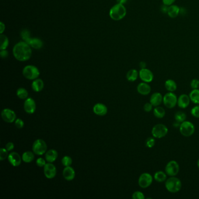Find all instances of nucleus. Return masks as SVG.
<instances>
[{
	"mask_svg": "<svg viewBox=\"0 0 199 199\" xmlns=\"http://www.w3.org/2000/svg\"><path fill=\"white\" fill-rule=\"evenodd\" d=\"M44 168V174L46 178L53 179L56 176L57 174V169L56 166H54L52 163L48 162L47 163L45 166L43 167Z\"/></svg>",
	"mask_w": 199,
	"mask_h": 199,
	"instance_id": "nucleus-13",
	"label": "nucleus"
},
{
	"mask_svg": "<svg viewBox=\"0 0 199 199\" xmlns=\"http://www.w3.org/2000/svg\"><path fill=\"white\" fill-rule=\"evenodd\" d=\"M139 77L141 79V81H143V82L149 83L153 81L154 76L153 73L151 71L145 68L140 70Z\"/></svg>",
	"mask_w": 199,
	"mask_h": 199,
	"instance_id": "nucleus-12",
	"label": "nucleus"
},
{
	"mask_svg": "<svg viewBox=\"0 0 199 199\" xmlns=\"http://www.w3.org/2000/svg\"><path fill=\"white\" fill-rule=\"evenodd\" d=\"M13 56L19 62H26L31 58L32 47L24 41L17 43L13 49Z\"/></svg>",
	"mask_w": 199,
	"mask_h": 199,
	"instance_id": "nucleus-1",
	"label": "nucleus"
},
{
	"mask_svg": "<svg viewBox=\"0 0 199 199\" xmlns=\"http://www.w3.org/2000/svg\"><path fill=\"white\" fill-rule=\"evenodd\" d=\"M149 102L153 105L154 107L159 106L163 102V96L159 92H154L151 96Z\"/></svg>",
	"mask_w": 199,
	"mask_h": 199,
	"instance_id": "nucleus-20",
	"label": "nucleus"
},
{
	"mask_svg": "<svg viewBox=\"0 0 199 199\" xmlns=\"http://www.w3.org/2000/svg\"><path fill=\"white\" fill-rule=\"evenodd\" d=\"M168 8V6L163 4V5H162L161 7V12H162V13H167Z\"/></svg>",
	"mask_w": 199,
	"mask_h": 199,
	"instance_id": "nucleus-48",
	"label": "nucleus"
},
{
	"mask_svg": "<svg viewBox=\"0 0 199 199\" xmlns=\"http://www.w3.org/2000/svg\"><path fill=\"white\" fill-rule=\"evenodd\" d=\"M180 167L178 163L174 160L168 162L165 166V172L169 176H175L178 174Z\"/></svg>",
	"mask_w": 199,
	"mask_h": 199,
	"instance_id": "nucleus-9",
	"label": "nucleus"
},
{
	"mask_svg": "<svg viewBox=\"0 0 199 199\" xmlns=\"http://www.w3.org/2000/svg\"><path fill=\"white\" fill-rule=\"evenodd\" d=\"M139 66H140L141 69L145 68L146 66H147V64H146V62H141L139 64Z\"/></svg>",
	"mask_w": 199,
	"mask_h": 199,
	"instance_id": "nucleus-49",
	"label": "nucleus"
},
{
	"mask_svg": "<svg viewBox=\"0 0 199 199\" xmlns=\"http://www.w3.org/2000/svg\"><path fill=\"white\" fill-rule=\"evenodd\" d=\"M189 97L191 100L195 104H199V89H193L189 94Z\"/></svg>",
	"mask_w": 199,
	"mask_h": 199,
	"instance_id": "nucleus-30",
	"label": "nucleus"
},
{
	"mask_svg": "<svg viewBox=\"0 0 199 199\" xmlns=\"http://www.w3.org/2000/svg\"><path fill=\"white\" fill-rule=\"evenodd\" d=\"M191 87L193 89H199V80L197 79H193L191 81Z\"/></svg>",
	"mask_w": 199,
	"mask_h": 199,
	"instance_id": "nucleus-42",
	"label": "nucleus"
},
{
	"mask_svg": "<svg viewBox=\"0 0 199 199\" xmlns=\"http://www.w3.org/2000/svg\"><path fill=\"white\" fill-rule=\"evenodd\" d=\"M151 133L154 138H161L166 136V134L168 133V129L165 125L157 124L153 127Z\"/></svg>",
	"mask_w": 199,
	"mask_h": 199,
	"instance_id": "nucleus-7",
	"label": "nucleus"
},
{
	"mask_svg": "<svg viewBox=\"0 0 199 199\" xmlns=\"http://www.w3.org/2000/svg\"><path fill=\"white\" fill-rule=\"evenodd\" d=\"M24 108L26 113L33 114L36 109V104L35 100L31 98H28L24 104Z\"/></svg>",
	"mask_w": 199,
	"mask_h": 199,
	"instance_id": "nucleus-14",
	"label": "nucleus"
},
{
	"mask_svg": "<svg viewBox=\"0 0 199 199\" xmlns=\"http://www.w3.org/2000/svg\"><path fill=\"white\" fill-rule=\"evenodd\" d=\"M153 178L158 182H165L167 179V174L166 172L159 170L155 173L153 175Z\"/></svg>",
	"mask_w": 199,
	"mask_h": 199,
	"instance_id": "nucleus-26",
	"label": "nucleus"
},
{
	"mask_svg": "<svg viewBox=\"0 0 199 199\" xmlns=\"http://www.w3.org/2000/svg\"><path fill=\"white\" fill-rule=\"evenodd\" d=\"M22 159L25 163H30L35 159V153L32 151H25L22 155Z\"/></svg>",
	"mask_w": 199,
	"mask_h": 199,
	"instance_id": "nucleus-28",
	"label": "nucleus"
},
{
	"mask_svg": "<svg viewBox=\"0 0 199 199\" xmlns=\"http://www.w3.org/2000/svg\"><path fill=\"white\" fill-rule=\"evenodd\" d=\"M47 149V145L46 142L42 139H37L34 141L32 145V150L35 154L42 155L46 153Z\"/></svg>",
	"mask_w": 199,
	"mask_h": 199,
	"instance_id": "nucleus-6",
	"label": "nucleus"
},
{
	"mask_svg": "<svg viewBox=\"0 0 199 199\" xmlns=\"http://www.w3.org/2000/svg\"><path fill=\"white\" fill-rule=\"evenodd\" d=\"M197 166H198V168H199V160L197 161Z\"/></svg>",
	"mask_w": 199,
	"mask_h": 199,
	"instance_id": "nucleus-51",
	"label": "nucleus"
},
{
	"mask_svg": "<svg viewBox=\"0 0 199 199\" xmlns=\"http://www.w3.org/2000/svg\"><path fill=\"white\" fill-rule=\"evenodd\" d=\"M137 92L142 95H148L151 91V88L147 83H141L137 85Z\"/></svg>",
	"mask_w": 199,
	"mask_h": 199,
	"instance_id": "nucleus-19",
	"label": "nucleus"
},
{
	"mask_svg": "<svg viewBox=\"0 0 199 199\" xmlns=\"http://www.w3.org/2000/svg\"><path fill=\"white\" fill-rule=\"evenodd\" d=\"M8 151L5 148H1L0 149V160L4 161L8 157Z\"/></svg>",
	"mask_w": 199,
	"mask_h": 199,
	"instance_id": "nucleus-36",
	"label": "nucleus"
},
{
	"mask_svg": "<svg viewBox=\"0 0 199 199\" xmlns=\"http://www.w3.org/2000/svg\"><path fill=\"white\" fill-rule=\"evenodd\" d=\"M153 105L151 104L150 102L149 103H146V104L144 105V110L145 112H150L152 110H153Z\"/></svg>",
	"mask_w": 199,
	"mask_h": 199,
	"instance_id": "nucleus-43",
	"label": "nucleus"
},
{
	"mask_svg": "<svg viewBox=\"0 0 199 199\" xmlns=\"http://www.w3.org/2000/svg\"><path fill=\"white\" fill-rule=\"evenodd\" d=\"M58 157V153L56 150L53 149H49L45 153V159L47 162L53 163Z\"/></svg>",
	"mask_w": 199,
	"mask_h": 199,
	"instance_id": "nucleus-23",
	"label": "nucleus"
},
{
	"mask_svg": "<svg viewBox=\"0 0 199 199\" xmlns=\"http://www.w3.org/2000/svg\"><path fill=\"white\" fill-rule=\"evenodd\" d=\"M22 74L25 78L29 80H35L40 75V71L37 67L33 65H28L24 68Z\"/></svg>",
	"mask_w": 199,
	"mask_h": 199,
	"instance_id": "nucleus-4",
	"label": "nucleus"
},
{
	"mask_svg": "<svg viewBox=\"0 0 199 199\" xmlns=\"http://www.w3.org/2000/svg\"><path fill=\"white\" fill-rule=\"evenodd\" d=\"M15 126L17 129H22L24 127V121L21 119H17L15 121Z\"/></svg>",
	"mask_w": 199,
	"mask_h": 199,
	"instance_id": "nucleus-41",
	"label": "nucleus"
},
{
	"mask_svg": "<svg viewBox=\"0 0 199 199\" xmlns=\"http://www.w3.org/2000/svg\"><path fill=\"white\" fill-rule=\"evenodd\" d=\"M5 30V25L3 22H0V34H3Z\"/></svg>",
	"mask_w": 199,
	"mask_h": 199,
	"instance_id": "nucleus-47",
	"label": "nucleus"
},
{
	"mask_svg": "<svg viewBox=\"0 0 199 199\" xmlns=\"http://www.w3.org/2000/svg\"><path fill=\"white\" fill-rule=\"evenodd\" d=\"M14 147H15V145L13 143L9 142L5 145V148L7 149L8 151H12L14 148Z\"/></svg>",
	"mask_w": 199,
	"mask_h": 199,
	"instance_id": "nucleus-44",
	"label": "nucleus"
},
{
	"mask_svg": "<svg viewBox=\"0 0 199 199\" xmlns=\"http://www.w3.org/2000/svg\"><path fill=\"white\" fill-rule=\"evenodd\" d=\"M191 115L196 118H199V104L191 109Z\"/></svg>",
	"mask_w": 199,
	"mask_h": 199,
	"instance_id": "nucleus-39",
	"label": "nucleus"
},
{
	"mask_svg": "<svg viewBox=\"0 0 199 199\" xmlns=\"http://www.w3.org/2000/svg\"><path fill=\"white\" fill-rule=\"evenodd\" d=\"M62 175L64 178L67 181H71L75 178V172L71 166H65L62 171Z\"/></svg>",
	"mask_w": 199,
	"mask_h": 199,
	"instance_id": "nucleus-17",
	"label": "nucleus"
},
{
	"mask_svg": "<svg viewBox=\"0 0 199 199\" xmlns=\"http://www.w3.org/2000/svg\"><path fill=\"white\" fill-rule=\"evenodd\" d=\"M180 8L176 5H171L168 6L167 14L171 18H175L178 16L180 13Z\"/></svg>",
	"mask_w": 199,
	"mask_h": 199,
	"instance_id": "nucleus-22",
	"label": "nucleus"
},
{
	"mask_svg": "<svg viewBox=\"0 0 199 199\" xmlns=\"http://www.w3.org/2000/svg\"><path fill=\"white\" fill-rule=\"evenodd\" d=\"M179 131L183 136L190 137L195 133V125L191 121H185L180 125Z\"/></svg>",
	"mask_w": 199,
	"mask_h": 199,
	"instance_id": "nucleus-5",
	"label": "nucleus"
},
{
	"mask_svg": "<svg viewBox=\"0 0 199 199\" xmlns=\"http://www.w3.org/2000/svg\"><path fill=\"white\" fill-rule=\"evenodd\" d=\"M93 112L98 116H105L108 113V108L105 105L98 103L94 105L93 108Z\"/></svg>",
	"mask_w": 199,
	"mask_h": 199,
	"instance_id": "nucleus-16",
	"label": "nucleus"
},
{
	"mask_svg": "<svg viewBox=\"0 0 199 199\" xmlns=\"http://www.w3.org/2000/svg\"><path fill=\"white\" fill-rule=\"evenodd\" d=\"M127 14L125 5L117 3L113 5L109 11V16L113 21H119L123 19Z\"/></svg>",
	"mask_w": 199,
	"mask_h": 199,
	"instance_id": "nucleus-2",
	"label": "nucleus"
},
{
	"mask_svg": "<svg viewBox=\"0 0 199 199\" xmlns=\"http://www.w3.org/2000/svg\"><path fill=\"white\" fill-rule=\"evenodd\" d=\"M178 102V98L172 92H169L166 93L163 96V103L166 108L172 109L175 108Z\"/></svg>",
	"mask_w": 199,
	"mask_h": 199,
	"instance_id": "nucleus-8",
	"label": "nucleus"
},
{
	"mask_svg": "<svg viewBox=\"0 0 199 199\" xmlns=\"http://www.w3.org/2000/svg\"><path fill=\"white\" fill-rule=\"evenodd\" d=\"M1 117L3 121L8 123L15 122V121L17 119V115L15 112L8 108H5L2 110Z\"/></svg>",
	"mask_w": 199,
	"mask_h": 199,
	"instance_id": "nucleus-11",
	"label": "nucleus"
},
{
	"mask_svg": "<svg viewBox=\"0 0 199 199\" xmlns=\"http://www.w3.org/2000/svg\"><path fill=\"white\" fill-rule=\"evenodd\" d=\"M0 50H5L9 46V39L7 36L3 34L0 35Z\"/></svg>",
	"mask_w": 199,
	"mask_h": 199,
	"instance_id": "nucleus-31",
	"label": "nucleus"
},
{
	"mask_svg": "<svg viewBox=\"0 0 199 199\" xmlns=\"http://www.w3.org/2000/svg\"><path fill=\"white\" fill-rule=\"evenodd\" d=\"M186 115L185 113L182 111H178L175 114V119L180 123H182L186 119Z\"/></svg>",
	"mask_w": 199,
	"mask_h": 199,
	"instance_id": "nucleus-33",
	"label": "nucleus"
},
{
	"mask_svg": "<svg viewBox=\"0 0 199 199\" xmlns=\"http://www.w3.org/2000/svg\"><path fill=\"white\" fill-rule=\"evenodd\" d=\"M46 161H46V159H45L43 158H37V159H36V165H37V166H39V167L42 168V167H44V166H45V165L47 164Z\"/></svg>",
	"mask_w": 199,
	"mask_h": 199,
	"instance_id": "nucleus-40",
	"label": "nucleus"
},
{
	"mask_svg": "<svg viewBox=\"0 0 199 199\" xmlns=\"http://www.w3.org/2000/svg\"><path fill=\"white\" fill-rule=\"evenodd\" d=\"M62 165L64 166H71L73 163V159L72 158L68 155H66L63 157L62 159Z\"/></svg>",
	"mask_w": 199,
	"mask_h": 199,
	"instance_id": "nucleus-35",
	"label": "nucleus"
},
{
	"mask_svg": "<svg viewBox=\"0 0 199 199\" xmlns=\"http://www.w3.org/2000/svg\"><path fill=\"white\" fill-rule=\"evenodd\" d=\"M132 198L133 199H145V196L143 192L140 191H136L133 193Z\"/></svg>",
	"mask_w": 199,
	"mask_h": 199,
	"instance_id": "nucleus-38",
	"label": "nucleus"
},
{
	"mask_svg": "<svg viewBox=\"0 0 199 199\" xmlns=\"http://www.w3.org/2000/svg\"><path fill=\"white\" fill-rule=\"evenodd\" d=\"M153 178L152 175L149 173L145 172L140 176L138 180V183L140 187L143 189H145L150 186L153 183Z\"/></svg>",
	"mask_w": 199,
	"mask_h": 199,
	"instance_id": "nucleus-10",
	"label": "nucleus"
},
{
	"mask_svg": "<svg viewBox=\"0 0 199 199\" xmlns=\"http://www.w3.org/2000/svg\"><path fill=\"white\" fill-rule=\"evenodd\" d=\"M191 99L189 96L186 94H182L178 98L177 104L179 107L181 109H186L187 108L191 102Z\"/></svg>",
	"mask_w": 199,
	"mask_h": 199,
	"instance_id": "nucleus-18",
	"label": "nucleus"
},
{
	"mask_svg": "<svg viewBox=\"0 0 199 199\" xmlns=\"http://www.w3.org/2000/svg\"><path fill=\"white\" fill-rule=\"evenodd\" d=\"M166 190L170 193H175L180 191L182 188V182L179 179L175 176H170L165 181Z\"/></svg>",
	"mask_w": 199,
	"mask_h": 199,
	"instance_id": "nucleus-3",
	"label": "nucleus"
},
{
	"mask_svg": "<svg viewBox=\"0 0 199 199\" xmlns=\"http://www.w3.org/2000/svg\"><path fill=\"white\" fill-rule=\"evenodd\" d=\"M8 160L11 165L17 167L21 165L22 159V157L17 152H12L9 154Z\"/></svg>",
	"mask_w": 199,
	"mask_h": 199,
	"instance_id": "nucleus-15",
	"label": "nucleus"
},
{
	"mask_svg": "<svg viewBox=\"0 0 199 199\" xmlns=\"http://www.w3.org/2000/svg\"><path fill=\"white\" fill-rule=\"evenodd\" d=\"M153 115L155 117L158 119H162L164 117L166 114L165 110L161 106H157L155 107L153 110Z\"/></svg>",
	"mask_w": 199,
	"mask_h": 199,
	"instance_id": "nucleus-29",
	"label": "nucleus"
},
{
	"mask_svg": "<svg viewBox=\"0 0 199 199\" xmlns=\"http://www.w3.org/2000/svg\"><path fill=\"white\" fill-rule=\"evenodd\" d=\"M45 86L44 82L42 79L37 78L33 80L31 87L33 91L36 92L42 91Z\"/></svg>",
	"mask_w": 199,
	"mask_h": 199,
	"instance_id": "nucleus-24",
	"label": "nucleus"
},
{
	"mask_svg": "<svg viewBox=\"0 0 199 199\" xmlns=\"http://www.w3.org/2000/svg\"><path fill=\"white\" fill-rule=\"evenodd\" d=\"M17 95L21 100H26L28 98V92L24 88H19L17 89Z\"/></svg>",
	"mask_w": 199,
	"mask_h": 199,
	"instance_id": "nucleus-32",
	"label": "nucleus"
},
{
	"mask_svg": "<svg viewBox=\"0 0 199 199\" xmlns=\"http://www.w3.org/2000/svg\"><path fill=\"white\" fill-rule=\"evenodd\" d=\"M176 0H162L163 4L167 6H170L171 5L174 4Z\"/></svg>",
	"mask_w": 199,
	"mask_h": 199,
	"instance_id": "nucleus-46",
	"label": "nucleus"
},
{
	"mask_svg": "<svg viewBox=\"0 0 199 199\" xmlns=\"http://www.w3.org/2000/svg\"><path fill=\"white\" fill-rule=\"evenodd\" d=\"M127 0H117V2L118 4L124 5L127 3Z\"/></svg>",
	"mask_w": 199,
	"mask_h": 199,
	"instance_id": "nucleus-50",
	"label": "nucleus"
},
{
	"mask_svg": "<svg viewBox=\"0 0 199 199\" xmlns=\"http://www.w3.org/2000/svg\"><path fill=\"white\" fill-rule=\"evenodd\" d=\"M8 51L7 50V49H5V50H1L0 55H1V57L2 58H7L8 56Z\"/></svg>",
	"mask_w": 199,
	"mask_h": 199,
	"instance_id": "nucleus-45",
	"label": "nucleus"
},
{
	"mask_svg": "<svg viewBox=\"0 0 199 199\" xmlns=\"http://www.w3.org/2000/svg\"><path fill=\"white\" fill-rule=\"evenodd\" d=\"M27 43L29 44V46H30L32 48L36 50L41 49L43 46V42H42L41 39L37 37H33V38L31 37V39L29 40V42Z\"/></svg>",
	"mask_w": 199,
	"mask_h": 199,
	"instance_id": "nucleus-21",
	"label": "nucleus"
},
{
	"mask_svg": "<svg viewBox=\"0 0 199 199\" xmlns=\"http://www.w3.org/2000/svg\"><path fill=\"white\" fill-rule=\"evenodd\" d=\"M139 76V72L136 69H131L126 74V78L130 82H134L137 80Z\"/></svg>",
	"mask_w": 199,
	"mask_h": 199,
	"instance_id": "nucleus-25",
	"label": "nucleus"
},
{
	"mask_svg": "<svg viewBox=\"0 0 199 199\" xmlns=\"http://www.w3.org/2000/svg\"><path fill=\"white\" fill-rule=\"evenodd\" d=\"M165 87L166 90L169 92L175 91L177 89V84L173 79H168L165 83Z\"/></svg>",
	"mask_w": 199,
	"mask_h": 199,
	"instance_id": "nucleus-27",
	"label": "nucleus"
},
{
	"mask_svg": "<svg viewBox=\"0 0 199 199\" xmlns=\"http://www.w3.org/2000/svg\"><path fill=\"white\" fill-rule=\"evenodd\" d=\"M155 144V140L154 137H148L145 141V146L149 148H153Z\"/></svg>",
	"mask_w": 199,
	"mask_h": 199,
	"instance_id": "nucleus-37",
	"label": "nucleus"
},
{
	"mask_svg": "<svg viewBox=\"0 0 199 199\" xmlns=\"http://www.w3.org/2000/svg\"><path fill=\"white\" fill-rule=\"evenodd\" d=\"M21 36L23 41L26 42V43L29 42V40L31 39L30 33L28 29L22 30V31L21 32Z\"/></svg>",
	"mask_w": 199,
	"mask_h": 199,
	"instance_id": "nucleus-34",
	"label": "nucleus"
}]
</instances>
